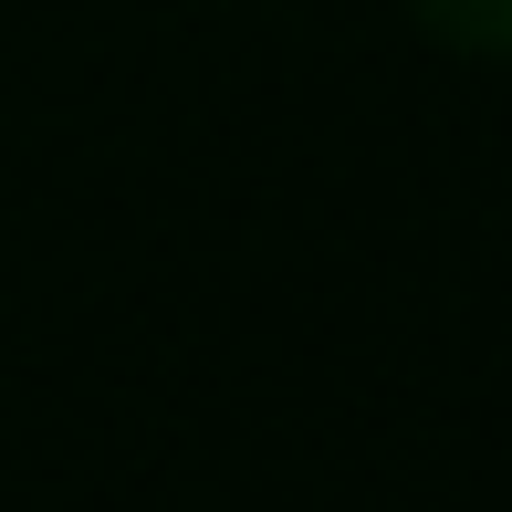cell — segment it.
Segmentation results:
<instances>
[{
  "instance_id": "6da1fadb",
  "label": "cell",
  "mask_w": 512,
  "mask_h": 512,
  "mask_svg": "<svg viewBox=\"0 0 512 512\" xmlns=\"http://www.w3.org/2000/svg\"><path fill=\"white\" fill-rule=\"evenodd\" d=\"M408 11L450 53H512V0H408Z\"/></svg>"
}]
</instances>
